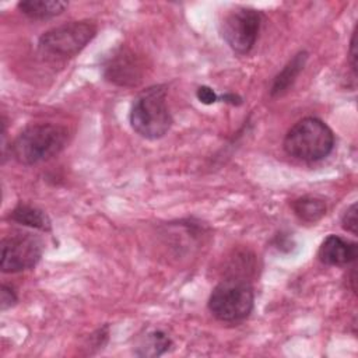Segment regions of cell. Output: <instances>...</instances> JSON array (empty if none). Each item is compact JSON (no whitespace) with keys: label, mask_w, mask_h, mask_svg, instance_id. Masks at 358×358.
<instances>
[{"label":"cell","mask_w":358,"mask_h":358,"mask_svg":"<svg viewBox=\"0 0 358 358\" xmlns=\"http://www.w3.org/2000/svg\"><path fill=\"white\" fill-rule=\"evenodd\" d=\"M306 60H308V53L305 50L296 53L285 64V67L275 76V78L271 84V88H270V95L281 96L282 94H285L289 90V87L295 83L299 73L303 70Z\"/></svg>","instance_id":"30bf717a"},{"label":"cell","mask_w":358,"mask_h":358,"mask_svg":"<svg viewBox=\"0 0 358 358\" xmlns=\"http://www.w3.org/2000/svg\"><path fill=\"white\" fill-rule=\"evenodd\" d=\"M96 35L92 21H70L57 25L39 38V52L48 59H67L80 53Z\"/></svg>","instance_id":"5b68a950"},{"label":"cell","mask_w":358,"mask_h":358,"mask_svg":"<svg viewBox=\"0 0 358 358\" xmlns=\"http://www.w3.org/2000/svg\"><path fill=\"white\" fill-rule=\"evenodd\" d=\"M8 218L14 222H18L21 225L35 228L39 231H50L52 228V222L48 214L41 208L29 204L20 203L17 207L13 208Z\"/></svg>","instance_id":"7c38bea8"},{"label":"cell","mask_w":358,"mask_h":358,"mask_svg":"<svg viewBox=\"0 0 358 358\" xmlns=\"http://www.w3.org/2000/svg\"><path fill=\"white\" fill-rule=\"evenodd\" d=\"M253 303L250 282L246 278L228 277L214 287L208 298V310L215 319L234 323L246 319L253 310Z\"/></svg>","instance_id":"277c9868"},{"label":"cell","mask_w":358,"mask_h":358,"mask_svg":"<svg viewBox=\"0 0 358 358\" xmlns=\"http://www.w3.org/2000/svg\"><path fill=\"white\" fill-rule=\"evenodd\" d=\"M355 36H357V34H355V31H354V32H352V36H351V42H350V63H351V69H352L354 73H355V70H357V62H355V60H357Z\"/></svg>","instance_id":"ac0fdd59"},{"label":"cell","mask_w":358,"mask_h":358,"mask_svg":"<svg viewBox=\"0 0 358 358\" xmlns=\"http://www.w3.org/2000/svg\"><path fill=\"white\" fill-rule=\"evenodd\" d=\"M69 141V130L55 123H38L24 129L10 145L13 158L22 165L45 162L60 154Z\"/></svg>","instance_id":"6da1fadb"},{"label":"cell","mask_w":358,"mask_h":358,"mask_svg":"<svg viewBox=\"0 0 358 358\" xmlns=\"http://www.w3.org/2000/svg\"><path fill=\"white\" fill-rule=\"evenodd\" d=\"M172 345L171 337L162 330H154L148 333L137 347L136 354L140 357H158L169 350Z\"/></svg>","instance_id":"5bb4252c"},{"label":"cell","mask_w":358,"mask_h":358,"mask_svg":"<svg viewBox=\"0 0 358 358\" xmlns=\"http://www.w3.org/2000/svg\"><path fill=\"white\" fill-rule=\"evenodd\" d=\"M282 147L295 159L316 162L333 151L334 134L323 120L303 117L287 131Z\"/></svg>","instance_id":"7a4b0ae2"},{"label":"cell","mask_w":358,"mask_h":358,"mask_svg":"<svg viewBox=\"0 0 358 358\" xmlns=\"http://www.w3.org/2000/svg\"><path fill=\"white\" fill-rule=\"evenodd\" d=\"M69 3L62 0H24L18 3L20 11L32 20H46L62 14Z\"/></svg>","instance_id":"8fae6325"},{"label":"cell","mask_w":358,"mask_h":358,"mask_svg":"<svg viewBox=\"0 0 358 358\" xmlns=\"http://www.w3.org/2000/svg\"><path fill=\"white\" fill-rule=\"evenodd\" d=\"M292 210L301 221L313 224L326 214V203L315 196H302L292 201Z\"/></svg>","instance_id":"4fadbf2b"},{"label":"cell","mask_w":358,"mask_h":358,"mask_svg":"<svg viewBox=\"0 0 358 358\" xmlns=\"http://www.w3.org/2000/svg\"><path fill=\"white\" fill-rule=\"evenodd\" d=\"M218 98H221L224 102H228L231 105H239L242 102V99L238 95H235V94H224V95H221Z\"/></svg>","instance_id":"d6986e66"},{"label":"cell","mask_w":358,"mask_h":358,"mask_svg":"<svg viewBox=\"0 0 358 358\" xmlns=\"http://www.w3.org/2000/svg\"><path fill=\"white\" fill-rule=\"evenodd\" d=\"M130 124L137 134L148 140L161 138L169 131L172 116L166 105L164 85L147 88L134 99L130 110Z\"/></svg>","instance_id":"3957f363"},{"label":"cell","mask_w":358,"mask_h":358,"mask_svg":"<svg viewBox=\"0 0 358 358\" xmlns=\"http://www.w3.org/2000/svg\"><path fill=\"white\" fill-rule=\"evenodd\" d=\"M260 27V11L250 7H236L224 17L221 22V35L234 52L246 55L256 43Z\"/></svg>","instance_id":"8992f818"},{"label":"cell","mask_w":358,"mask_h":358,"mask_svg":"<svg viewBox=\"0 0 358 358\" xmlns=\"http://www.w3.org/2000/svg\"><path fill=\"white\" fill-rule=\"evenodd\" d=\"M357 243L338 235H329L320 245L317 257L327 266H348L357 259Z\"/></svg>","instance_id":"9c48e42d"},{"label":"cell","mask_w":358,"mask_h":358,"mask_svg":"<svg viewBox=\"0 0 358 358\" xmlns=\"http://www.w3.org/2000/svg\"><path fill=\"white\" fill-rule=\"evenodd\" d=\"M143 60L130 49L120 48L105 63V78L119 87H136L144 77Z\"/></svg>","instance_id":"ba28073f"},{"label":"cell","mask_w":358,"mask_h":358,"mask_svg":"<svg viewBox=\"0 0 358 358\" xmlns=\"http://www.w3.org/2000/svg\"><path fill=\"white\" fill-rule=\"evenodd\" d=\"M18 301L15 291L13 289V287L3 284L1 285V291H0V305H1V310H6L11 306L15 305V302Z\"/></svg>","instance_id":"2e32d148"},{"label":"cell","mask_w":358,"mask_h":358,"mask_svg":"<svg viewBox=\"0 0 358 358\" xmlns=\"http://www.w3.org/2000/svg\"><path fill=\"white\" fill-rule=\"evenodd\" d=\"M196 96L200 102L206 103V105H211L214 102L218 101V95L213 91V88L207 87V85H201L197 88L196 91Z\"/></svg>","instance_id":"e0dca14e"},{"label":"cell","mask_w":358,"mask_h":358,"mask_svg":"<svg viewBox=\"0 0 358 358\" xmlns=\"http://www.w3.org/2000/svg\"><path fill=\"white\" fill-rule=\"evenodd\" d=\"M341 225L345 231L357 235V204L352 203L344 213L341 218Z\"/></svg>","instance_id":"9a60e30c"},{"label":"cell","mask_w":358,"mask_h":358,"mask_svg":"<svg viewBox=\"0 0 358 358\" xmlns=\"http://www.w3.org/2000/svg\"><path fill=\"white\" fill-rule=\"evenodd\" d=\"M43 243L31 232H15L1 241L0 268L3 273H20L32 268L42 257Z\"/></svg>","instance_id":"52a82bcc"}]
</instances>
